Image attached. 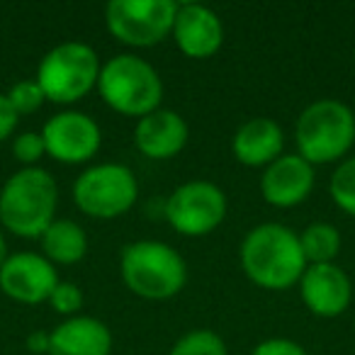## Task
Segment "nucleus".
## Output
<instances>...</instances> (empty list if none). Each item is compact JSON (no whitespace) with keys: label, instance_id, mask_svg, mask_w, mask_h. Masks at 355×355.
I'll return each mask as SVG.
<instances>
[{"label":"nucleus","instance_id":"nucleus-1","mask_svg":"<svg viewBox=\"0 0 355 355\" xmlns=\"http://www.w3.org/2000/svg\"><path fill=\"white\" fill-rule=\"evenodd\" d=\"M239 258L248 280L263 290H290L306 270L300 234L277 222L253 227L243 236Z\"/></svg>","mask_w":355,"mask_h":355},{"label":"nucleus","instance_id":"nucleus-2","mask_svg":"<svg viewBox=\"0 0 355 355\" xmlns=\"http://www.w3.org/2000/svg\"><path fill=\"white\" fill-rule=\"evenodd\" d=\"M59 207V185L44 168H20L0 190V224L22 239H42Z\"/></svg>","mask_w":355,"mask_h":355},{"label":"nucleus","instance_id":"nucleus-3","mask_svg":"<svg viewBox=\"0 0 355 355\" xmlns=\"http://www.w3.org/2000/svg\"><path fill=\"white\" fill-rule=\"evenodd\" d=\"M119 275L129 292L148 302L180 295L188 282V266L173 246L153 239L132 241L119 253Z\"/></svg>","mask_w":355,"mask_h":355},{"label":"nucleus","instance_id":"nucleus-4","mask_svg":"<svg viewBox=\"0 0 355 355\" xmlns=\"http://www.w3.org/2000/svg\"><path fill=\"white\" fill-rule=\"evenodd\" d=\"M297 153L311 166L340 161L355 144V112L334 98L314 100L295 124Z\"/></svg>","mask_w":355,"mask_h":355},{"label":"nucleus","instance_id":"nucleus-5","mask_svg":"<svg viewBox=\"0 0 355 355\" xmlns=\"http://www.w3.org/2000/svg\"><path fill=\"white\" fill-rule=\"evenodd\" d=\"M98 93L110 110L141 119L161 107L163 80L158 71L137 54H117L100 69Z\"/></svg>","mask_w":355,"mask_h":355},{"label":"nucleus","instance_id":"nucleus-6","mask_svg":"<svg viewBox=\"0 0 355 355\" xmlns=\"http://www.w3.org/2000/svg\"><path fill=\"white\" fill-rule=\"evenodd\" d=\"M98 54L85 42H61L42 56L35 80L49 103L73 105L83 100L100 78Z\"/></svg>","mask_w":355,"mask_h":355},{"label":"nucleus","instance_id":"nucleus-7","mask_svg":"<svg viewBox=\"0 0 355 355\" xmlns=\"http://www.w3.org/2000/svg\"><path fill=\"white\" fill-rule=\"evenodd\" d=\"M73 202L93 219H117L127 214L139 200L137 175L124 163H98L76 178Z\"/></svg>","mask_w":355,"mask_h":355},{"label":"nucleus","instance_id":"nucleus-8","mask_svg":"<svg viewBox=\"0 0 355 355\" xmlns=\"http://www.w3.org/2000/svg\"><path fill=\"white\" fill-rule=\"evenodd\" d=\"M178 6L175 0H110L105 25L122 44L148 49L173 35Z\"/></svg>","mask_w":355,"mask_h":355},{"label":"nucleus","instance_id":"nucleus-9","mask_svg":"<svg viewBox=\"0 0 355 355\" xmlns=\"http://www.w3.org/2000/svg\"><path fill=\"white\" fill-rule=\"evenodd\" d=\"M227 195L217 183L209 180H188L178 185L166 200L168 224L183 236H207L227 217Z\"/></svg>","mask_w":355,"mask_h":355},{"label":"nucleus","instance_id":"nucleus-10","mask_svg":"<svg viewBox=\"0 0 355 355\" xmlns=\"http://www.w3.org/2000/svg\"><path fill=\"white\" fill-rule=\"evenodd\" d=\"M46 156L66 166L88 163L103 146V132L100 124L90 114L78 110H64L46 119L42 127Z\"/></svg>","mask_w":355,"mask_h":355},{"label":"nucleus","instance_id":"nucleus-11","mask_svg":"<svg viewBox=\"0 0 355 355\" xmlns=\"http://www.w3.org/2000/svg\"><path fill=\"white\" fill-rule=\"evenodd\" d=\"M59 285V272L54 263L42 253L20 251L10 253L0 268V290L20 304H42L49 302L54 287Z\"/></svg>","mask_w":355,"mask_h":355},{"label":"nucleus","instance_id":"nucleus-12","mask_svg":"<svg viewBox=\"0 0 355 355\" xmlns=\"http://www.w3.org/2000/svg\"><path fill=\"white\" fill-rule=\"evenodd\" d=\"M297 285H300V297L304 306L321 319H336L343 311H348L353 302V282L348 272L336 263L306 266Z\"/></svg>","mask_w":355,"mask_h":355},{"label":"nucleus","instance_id":"nucleus-13","mask_svg":"<svg viewBox=\"0 0 355 355\" xmlns=\"http://www.w3.org/2000/svg\"><path fill=\"white\" fill-rule=\"evenodd\" d=\"M314 183V166L309 161H304L300 153H282L263 171L261 195L272 207L290 209L309 198Z\"/></svg>","mask_w":355,"mask_h":355},{"label":"nucleus","instance_id":"nucleus-14","mask_svg":"<svg viewBox=\"0 0 355 355\" xmlns=\"http://www.w3.org/2000/svg\"><path fill=\"white\" fill-rule=\"evenodd\" d=\"M171 37L185 56L209 59L224 44V25L212 8L200 3H180Z\"/></svg>","mask_w":355,"mask_h":355},{"label":"nucleus","instance_id":"nucleus-15","mask_svg":"<svg viewBox=\"0 0 355 355\" xmlns=\"http://www.w3.org/2000/svg\"><path fill=\"white\" fill-rule=\"evenodd\" d=\"M190 139V127L185 117L175 110L158 107L156 112L137 119L134 144L139 153L151 161H168L183 151Z\"/></svg>","mask_w":355,"mask_h":355},{"label":"nucleus","instance_id":"nucleus-16","mask_svg":"<svg viewBox=\"0 0 355 355\" xmlns=\"http://www.w3.org/2000/svg\"><path fill=\"white\" fill-rule=\"evenodd\" d=\"M112 331L95 316H71L49 331V355H110Z\"/></svg>","mask_w":355,"mask_h":355},{"label":"nucleus","instance_id":"nucleus-17","mask_svg":"<svg viewBox=\"0 0 355 355\" xmlns=\"http://www.w3.org/2000/svg\"><path fill=\"white\" fill-rule=\"evenodd\" d=\"M285 134L270 117H251L236 129L232 139V153L248 168H266L282 156Z\"/></svg>","mask_w":355,"mask_h":355},{"label":"nucleus","instance_id":"nucleus-18","mask_svg":"<svg viewBox=\"0 0 355 355\" xmlns=\"http://www.w3.org/2000/svg\"><path fill=\"white\" fill-rule=\"evenodd\" d=\"M88 253L85 229L73 219H54L42 234V256L54 266H76Z\"/></svg>","mask_w":355,"mask_h":355},{"label":"nucleus","instance_id":"nucleus-19","mask_svg":"<svg viewBox=\"0 0 355 355\" xmlns=\"http://www.w3.org/2000/svg\"><path fill=\"white\" fill-rule=\"evenodd\" d=\"M302 253L306 258V266H324L336 263V256L340 253V234L334 224L314 222L300 232Z\"/></svg>","mask_w":355,"mask_h":355},{"label":"nucleus","instance_id":"nucleus-20","mask_svg":"<svg viewBox=\"0 0 355 355\" xmlns=\"http://www.w3.org/2000/svg\"><path fill=\"white\" fill-rule=\"evenodd\" d=\"M168 355H229L224 338L212 329H193L173 343Z\"/></svg>","mask_w":355,"mask_h":355},{"label":"nucleus","instance_id":"nucleus-21","mask_svg":"<svg viewBox=\"0 0 355 355\" xmlns=\"http://www.w3.org/2000/svg\"><path fill=\"white\" fill-rule=\"evenodd\" d=\"M329 193L340 212L355 217V156L343 158L331 175Z\"/></svg>","mask_w":355,"mask_h":355},{"label":"nucleus","instance_id":"nucleus-22","mask_svg":"<svg viewBox=\"0 0 355 355\" xmlns=\"http://www.w3.org/2000/svg\"><path fill=\"white\" fill-rule=\"evenodd\" d=\"M6 95H8V100H10V105L15 107V112L20 114V117L37 112L46 100L37 80H20V83L12 85Z\"/></svg>","mask_w":355,"mask_h":355},{"label":"nucleus","instance_id":"nucleus-23","mask_svg":"<svg viewBox=\"0 0 355 355\" xmlns=\"http://www.w3.org/2000/svg\"><path fill=\"white\" fill-rule=\"evenodd\" d=\"M49 304L56 314L66 316H78V311L83 309V290H80L76 282H69V280H59V285L54 287L49 297Z\"/></svg>","mask_w":355,"mask_h":355},{"label":"nucleus","instance_id":"nucleus-24","mask_svg":"<svg viewBox=\"0 0 355 355\" xmlns=\"http://www.w3.org/2000/svg\"><path fill=\"white\" fill-rule=\"evenodd\" d=\"M12 156L15 161H20L25 168H35L37 161H42V156H46V146L42 132H22L15 134L12 139Z\"/></svg>","mask_w":355,"mask_h":355},{"label":"nucleus","instance_id":"nucleus-25","mask_svg":"<svg viewBox=\"0 0 355 355\" xmlns=\"http://www.w3.org/2000/svg\"><path fill=\"white\" fill-rule=\"evenodd\" d=\"M251 355H306V350L302 348L297 340L290 338H268L263 343H258L251 350Z\"/></svg>","mask_w":355,"mask_h":355},{"label":"nucleus","instance_id":"nucleus-26","mask_svg":"<svg viewBox=\"0 0 355 355\" xmlns=\"http://www.w3.org/2000/svg\"><path fill=\"white\" fill-rule=\"evenodd\" d=\"M20 122V114L15 112V107L10 105L6 93H0V141H6L8 137H12Z\"/></svg>","mask_w":355,"mask_h":355},{"label":"nucleus","instance_id":"nucleus-27","mask_svg":"<svg viewBox=\"0 0 355 355\" xmlns=\"http://www.w3.org/2000/svg\"><path fill=\"white\" fill-rule=\"evenodd\" d=\"M25 345L32 355H49V331H40V329L32 331L27 336Z\"/></svg>","mask_w":355,"mask_h":355},{"label":"nucleus","instance_id":"nucleus-28","mask_svg":"<svg viewBox=\"0 0 355 355\" xmlns=\"http://www.w3.org/2000/svg\"><path fill=\"white\" fill-rule=\"evenodd\" d=\"M8 243H6V236H3V232H0V268H3V263L8 261Z\"/></svg>","mask_w":355,"mask_h":355}]
</instances>
